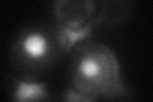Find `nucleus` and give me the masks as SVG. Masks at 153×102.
I'll use <instances>...</instances> for the list:
<instances>
[{"label":"nucleus","mask_w":153,"mask_h":102,"mask_svg":"<svg viewBox=\"0 0 153 102\" xmlns=\"http://www.w3.org/2000/svg\"><path fill=\"white\" fill-rule=\"evenodd\" d=\"M68 56L55 23H32L13 38L9 63L16 73L40 77Z\"/></svg>","instance_id":"nucleus-2"},{"label":"nucleus","mask_w":153,"mask_h":102,"mask_svg":"<svg viewBox=\"0 0 153 102\" xmlns=\"http://www.w3.org/2000/svg\"><path fill=\"white\" fill-rule=\"evenodd\" d=\"M131 10V3L125 0H105L98 3V18L101 24L115 26L126 19Z\"/></svg>","instance_id":"nucleus-5"},{"label":"nucleus","mask_w":153,"mask_h":102,"mask_svg":"<svg viewBox=\"0 0 153 102\" xmlns=\"http://www.w3.org/2000/svg\"><path fill=\"white\" fill-rule=\"evenodd\" d=\"M55 23L65 30L92 36L101 22L98 3L93 0H57L51 4Z\"/></svg>","instance_id":"nucleus-3"},{"label":"nucleus","mask_w":153,"mask_h":102,"mask_svg":"<svg viewBox=\"0 0 153 102\" xmlns=\"http://www.w3.org/2000/svg\"><path fill=\"white\" fill-rule=\"evenodd\" d=\"M126 95L119 59L111 47L91 38L73 47L66 66L63 102H98Z\"/></svg>","instance_id":"nucleus-1"},{"label":"nucleus","mask_w":153,"mask_h":102,"mask_svg":"<svg viewBox=\"0 0 153 102\" xmlns=\"http://www.w3.org/2000/svg\"><path fill=\"white\" fill-rule=\"evenodd\" d=\"M5 82L9 102H55L49 84L40 77L14 71Z\"/></svg>","instance_id":"nucleus-4"}]
</instances>
